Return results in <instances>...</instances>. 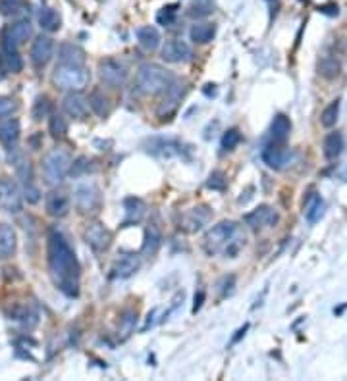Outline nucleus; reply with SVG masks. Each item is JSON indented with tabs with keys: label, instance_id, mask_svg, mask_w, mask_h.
I'll use <instances>...</instances> for the list:
<instances>
[{
	"label": "nucleus",
	"instance_id": "bb28decb",
	"mask_svg": "<svg viewBox=\"0 0 347 381\" xmlns=\"http://www.w3.org/2000/svg\"><path fill=\"white\" fill-rule=\"evenodd\" d=\"M87 104H89V108L93 110V112L97 115H101V118L109 115L110 101H109V96L102 93L101 89H95L93 93L89 94V99H87Z\"/></svg>",
	"mask_w": 347,
	"mask_h": 381
},
{
	"label": "nucleus",
	"instance_id": "2eb2a0df",
	"mask_svg": "<svg viewBox=\"0 0 347 381\" xmlns=\"http://www.w3.org/2000/svg\"><path fill=\"white\" fill-rule=\"evenodd\" d=\"M47 214L52 218H64L70 212V196L64 191H51L44 199Z\"/></svg>",
	"mask_w": 347,
	"mask_h": 381
},
{
	"label": "nucleus",
	"instance_id": "79ce46f5",
	"mask_svg": "<svg viewBox=\"0 0 347 381\" xmlns=\"http://www.w3.org/2000/svg\"><path fill=\"white\" fill-rule=\"evenodd\" d=\"M22 196L29 202V204H35V202L41 201V191H39V187H37L35 183H28V185H23Z\"/></svg>",
	"mask_w": 347,
	"mask_h": 381
},
{
	"label": "nucleus",
	"instance_id": "6e6552de",
	"mask_svg": "<svg viewBox=\"0 0 347 381\" xmlns=\"http://www.w3.org/2000/svg\"><path fill=\"white\" fill-rule=\"evenodd\" d=\"M22 206L23 196L18 183L10 177H2L0 180V210L18 214V212H22Z\"/></svg>",
	"mask_w": 347,
	"mask_h": 381
},
{
	"label": "nucleus",
	"instance_id": "58836bf2",
	"mask_svg": "<svg viewBox=\"0 0 347 381\" xmlns=\"http://www.w3.org/2000/svg\"><path fill=\"white\" fill-rule=\"evenodd\" d=\"M51 114V102H49V96H39L33 104V110H31V115L35 122H41L43 118Z\"/></svg>",
	"mask_w": 347,
	"mask_h": 381
},
{
	"label": "nucleus",
	"instance_id": "a211bd4d",
	"mask_svg": "<svg viewBox=\"0 0 347 381\" xmlns=\"http://www.w3.org/2000/svg\"><path fill=\"white\" fill-rule=\"evenodd\" d=\"M139 266H141L139 256H135V254H122L114 262V266H112V277H116V280H128V277H131L133 273L138 272Z\"/></svg>",
	"mask_w": 347,
	"mask_h": 381
},
{
	"label": "nucleus",
	"instance_id": "393cba45",
	"mask_svg": "<svg viewBox=\"0 0 347 381\" xmlns=\"http://www.w3.org/2000/svg\"><path fill=\"white\" fill-rule=\"evenodd\" d=\"M324 156L328 160H336L340 156L343 149H346V141H343V135L338 133V131H334L330 135L324 139Z\"/></svg>",
	"mask_w": 347,
	"mask_h": 381
},
{
	"label": "nucleus",
	"instance_id": "f3484780",
	"mask_svg": "<svg viewBox=\"0 0 347 381\" xmlns=\"http://www.w3.org/2000/svg\"><path fill=\"white\" fill-rule=\"evenodd\" d=\"M20 133H22V127L16 118H8L4 122L0 120V144L6 146V151L16 149V144L20 141Z\"/></svg>",
	"mask_w": 347,
	"mask_h": 381
},
{
	"label": "nucleus",
	"instance_id": "37998d69",
	"mask_svg": "<svg viewBox=\"0 0 347 381\" xmlns=\"http://www.w3.org/2000/svg\"><path fill=\"white\" fill-rule=\"evenodd\" d=\"M16 102L10 96H0V120H4L8 115H12L16 112Z\"/></svg>",
	"mask_w": 347,
	"mask_h": 381
},
{
	"label": "nucleus",
	"instance_id": "5701e85b",
	"mask_svg": "<svg viewBox=\"0 0 347 381\" xmlns=\"http://www.w3.org/2000/svg\"><path fill=\"white\" fill-rule=\"evenodd\" d=\"M138 41L141 44V49H145L147 52L157 51L160 46V33L159 29L152 27V25H145V27L138 29Z\"/></svg>",
	"mask_w": 347,
	"mask_h": 381
},
{
	"label": "nucleus",
	"instance_id": "423d86ee",
	"mask_svg": "<svg viewBox=\"0 0 347 381\" xmlns=\"http://www.w3.org/2000/svg\"><path fill=\"white\" fill-rule=\"evenodd\" d=\"M33 35V25L29 20H18L12 25H8L2 35H0V46L4 51H18V46H22L29 37Z\"/></svg>",
	"mask_w": 347,
	"mask_h": 381
},
{
	"label": "nucleus",
	"instance_id": "a19ab883",
	"mask_svg": "<svg viewBox=\"0 0 347 381\" xmlns=\"http://www.w3.org/2000/svg\"><path fill=\"white\" fill-rule=\"evenodd\" d=\"M241 143V133H239V130H236V127H231V130H228L222 135V149L224 151H233L238 144Z\"/></svg>",
	"mask_w": 347,
	"mask_h": 381
},
{
	"label": "nucleus",
	"instance_id": "412c9836",
	"mask_svg": "<svg viewBox=\"0 0 347 381\" xmlns=\"http://www.w3.org/2000/svg\"><path fill=\"white\" fill-rule=\"evenodd\" d=\"M16 245H18V237L12 225L2 223L0 225V260L10 258L16 252Z\"/></svg>",
	"mask_w": 347,
	"mask_h": 381
},
{
	"label": "nucleus",
	"instance_id": "72a5a7b5",
	"mask_svg": "<svg viewBox=\"0 0 347 381\" xmlns=\"http://www.w3.org/2000/svg\"><path fill=\"white\" fill-rule=\"evenodd\" d=\"M338 115H340V101L336 99L332 101L324 110H322V115H320V123L324 127H334L336 122H338Z\"/></svg>",
	"mask_w": 347,
	"mask_h": 381
},
{
	"label": "nucleus",
	"instance_id": "473e14b6",
	"mask_svg": "<svg viewBox=\"0 0 347 381\" xmlns=\"http://www.w3.org/2000/svg\"><path fill=\"white\" fill-rule=\"evenodd\" d=\"M28 8V0H0V14L4 18L20 15Z\"/></svg>",
	"mask_w": 347,
	"mask_h": 381
},
{
	"label": "nucleus",
	"instance_id": "e433bc0d",
	"mask_svg": "<svg viewBox=\"0 0 347 381\" xmlns=\"http://www.w3.org/2000/svg\"><path fill=\"white\" fill-rule=\"evenodd\" d=\"M126 212H128V222H139L143 218L145 204L139 199H128L126 201Z\"/></svg>",
	"mask_w": 347,
	"mask_h": 381
},
{
	"label": "nucleus",
	"instance_id": "b1692460",
	"mask_svg": "<svg viewBox=\"0 0 347 381\" xmlns=\"http://www.w3.org/2000/svg\"><path fill=\"white\" fill-rule=\"evenodd\" d=\"M217 35V25L210 22H201L195 23L191 31H189V37H191V41L195 44H207L210 43L212 39Z\"/></svg>",
	"mask_w": 347,
	"mask_h": 381
},
{
	"label": "nucleus",
	"instance_id": "6ab92c4d",
	"mask_svg": "<svg viewBox=\"0 0 347 381\" xmlns=\"http://www.w3.org/2000/svg\"><path fill=\"white\" fill-rule=\"evenodd\" d=\"M209 220H210L209 206L191 208L183 214V218H181V227L185 231H199Z\"/></svg>",
	"mask_w": 347,
	"mask_h": 381
},
{
	"label": "nucleus",
	"instance_id": "9b49d317",
	"mask_svg": "<svg viewBox=\"0 0 347 381\" xmlns=\"http://www.w3.org/2000/svg\"><path fill=\"white\" fill-rule=\"evenodd\" d=\"M160 56L164 62H170V64H181V62H189L193 58V51L185 41L172 39V41H166V44L162 46Z\"/></svg>",
	"mask_w": 347,
	"mask_h": 381
},
{
	"label": "nucleus",
	"instance_id": "4c0bfd02",
	"mask_svg": "<svg viewBox=\"0 0 347 381\" xmlns=\"http://www.w3.org/2000/svg\"><path fill=\"white\" fill-rule=\"evenodd\" d=\"M95 165L93 160H89L87 156H81L75 162H72V168H70V175L73 177H81V175H87L89 172H93Z\"/></svg>",
	"mask_w": 347,
	"mask_h": 381
},
{
	"label": "nucleus",
	"instance_id": "c03bdc74",
	"mask_svg": "<svg viewBox=\"0 0 347 381\" xmlns=\"http://www.w3.org/2000/svg\"><path fill=\"white\" fill-rule=\"evenodd\" d=\"M210 189H217V191H222L226 187V180H224V173L222 172H214L210 173L209 183H207Z\"/></svg>",
	"mask_w": 347,
	"mask_h": 381
},
{
	"label": "nucleus",
	"instance_id": "7ed1b4c3",
	"mask_svg": "<svg viewBox=\"0 0 347 381\" xmlns=\"http://www.w3.org/2000/svg\"><path fill=\"white\" fill-rule=\"evenodd\" d=\"M174 83V75L159 64H143L138 70L135 87L145 96H154L166 91Z\"/></svg>",
	"mask_w": 347,
	"mask_h": 381
},
{
	"label": "nucleus",
	"instance_id": "c9c22d12",
	"mask_svg": "<svg viewBox=\"0 0 347 381\" xmlns=\"http://www.w3.org/2000/svg\"><path fill=\"white\" fill-rule=\"evenodd\" d=\"M320 73L324 75L326 80H334L340 75V62L332 56H324L320 62Z\"/></svg>",
	"mask_w": 347,
	"mask_h": 381
},
{
	"label": "nucleus",
	"instance_id": "f257e3e1",
	"mask_svg": "<svg viewBox=\"0 0 347 381\" xmlns=\"http://www.w3.org/2000/svg\"><path fill=\"white\" fill-rule=\"evenodd\" d=\"M49 268L56 287L68 296H78L80 293V262L75 252L60 231L49 233L47 243Z\"/></svg>",
	"mask_w": 347,
	"mask_h": 381
},
{
	"label": "nucleus",
	"instance_id": "dca6fc26",
	"mask_svg": "<svg viewBox=\"0 0 347 381\" xmlns=\"http://www.w3.org/2000/svg\"><path fill=\"white\" fill-rule=\"evenodd\" d=\"M62 108L73 120H85L89 114V104L80 94V91H70L62 101Z\"/></svg>",
	"mask_w": 347,
	"mask_h": 381
},
{
	"label": "nucleus",
	"instance_id": "c85d7f7f",
	"mask_svg": "<svg viewBox=\"0 0 347 381\" xmlns=\"http://www.w3.org/2000/svg\"><path fill=\"white\" fill-rule=\"evenodd\" d=\"M160 241H162V235H160V230L157 225H151L149 230L145 231V241H143V252L145 256H154L157 251L160 249Z\"/></svg>",
	"mask_w": 347,
	"mask_h": 381
},
{
	"label": "nucleus",
	"instance_id": "9d476101",
	"mask_svg": "<svg viewBox=\"0 0 347 381\" xmlns=\"http://www.w3.org/2000/svg\"><path fill=\"white\" fill-rule=\"evenodd\" d=\"M83 239H85V243L91 246L93 251L102 252L106 251L110 243H112V233H110V230H106L102 223L95 222L91 223V225H87L85 231H83Z\"/></svg>",
	"mask_w": 347,
	"mask_h": 381
},
{
	"label": "nucleus",
	"instance_id": "ea45409f",
	"mask_svg": "<svg viewBox=\"0 0 347 381\" xmlns=\"http://www.w3.org/2000/svg\"><path fill=\"white\" fill-rule=\"evenodd\" d=\"M135 322H138V314L133 310H128L126 314L120 320V333H122V339L130 337L131 331L135 327Z\"/></svg>",
	"mask_w": 347,
	"mask_h": 381
},
{
	"label": "nucleus",
	"instance_id": "2f4dec72",
	"mask_svg": "<svg viewBox=\"0 0 347 381\" xmlns=\"http://www.w3.org/2000/svg\"><path fill=\"white\" fill-rule=\"evenodd\" d=\"M2 64L6 68V72L20 73L23 70V60L18 51H4L2 49Z\"/></svg>",
	"mask_w": 347,
	"mask_h": 381
},
{
	"label": "nucleus",
	"instance_id": "7c9ffc66",
	"mask_svg": "<svg viewBox=\"0 0 347 381\" xmlns=\"http://www.w3.org/2000/svg\"><path fill=\"white\" fill-rule=\"evenodd\" d=\"M322 214H324V202H322V199L320 196H311L309 199V202H307V206H305V216H307V220L311 223L318 222L320 218H322Z\"/></svg>",
	"mask_w": 347,
	"mask_h": 381
},
{
	"label": "nucleus",
	"instance_id": "1a4fd4ad",
	"mask_svg": "<svg viewBox=\"0 0 347 381\" xmlns=\"http://www.w3.org/2000/svg\"><path fill=\"white\" fill-rule=\"evenodd\" d=\"M99 75L106 85L122 87L128 80V70L122 62H118L114 58H104L99 62Z\"/></svg>",
	"mask_w": 347,
	"mask_h": 381
},
{
	"label": "nucleus",
	"instance_id": "39448f33",
	"mask_svg": "<svg viewBox=\"0 0 347 381\" xmlns=\"http://www.w3.org/2000/svg\"><path fill=\"white\" fill-rule=\"evenodd\" d=\"M52 81H54L60 89H66V91H81V89H85L87 83H89V72H87L83 65L60 64L54 68Z\"/></svg>",
	"mask_w": 347,
	"mask_h": 381
},
{
	"label": "nucleus",
	"instance_id": "a18cd8bd",
	"mask_svg": "<svg viewBox=\"0 0 347 381\" xmlns=\"http://www.w3.org/2000/svg\"><path fill=\"white\" fill-rule=\"evenodd\" d=\"M202 299H205V293H199V296H195V306H193V312H197V310L201 308Z\"/></svg>",
	"mask_w": 347,
	"mask_h": 381
},
{
	"label": "nucleus",
	"instance_id": "f8f14e48",
	"mask_svg": "<svg viewBox=\"0 0 347 381\" xmlns=\"http://www.w3.org/2000/svg\"><path fill=\"white\" fill-rule=\"evenodd\" d=\"M52 54H54V41L51 37L39 35L31 44V52H29V58H31V64L35 68H44V65L51 62Z\"/></svg>",
	"mask_w": 347,
	"mask_h": 381
},
{
	"label": "nucleus",
	"instance_id": "20e7f679",
	"mask_svg": "<svg viewBox=\"0 0 347 381\" xmlns=\"http://www.w3.org/2000/svg\"><path fill=\"white\" fill-rule=\"evenodd\" d=\"M43 180L49 187H58L72 168V156L64 149H54L43 158Z\"/></svg>",
	"mask_w": 347,
	"mask_h": 381
},
{
	"label": "nucleus",
	"instance_id": "c756f323",
	"mask_svg": "<svg viewBox=\"0 0 347 381\" xmlns=\"http://www.w3.org/2000/svg\"><path fill=\"white\" fill-rule=\"evenodd\" d=\"M214 12V0H191V4L188 8V14L191 18H207Z\"/></svg>",
	"mask_w": 347,
	"mask_h": 381
},
{
	"label": "nucleus",
	"instance_id": "cd10ccee",
	"mask_svg": "<svg viewBox=\"0 0 347 381\" xmlns=\"http://www.w3.org/2000/svg\"><path fill=\"white\" fill-rule=\"evenodd\" d=\"M39 25H41V29H44V31H49V33H54V31H58L60 29V25H62V20H60V14H58L54 8H43L41 12H39Z\"/></svg>",
	"mask_w": 347,
	"mask_h": 381
},
{
	"label": "nucleus",
	"instance_id": "4be33fe9",
	"mask_svg": "<svg viewBox=\"0 0 347 381\" xmlns=\"http://www.w3.org/2000/svg\"><path fill=\"white\" fill-rule=\"evenodd\" d=\"M58 56H60V64H72V65H83L85 64V52L73 43H62L58 49Z\"/></svg>",
	"mask_w": 347,
	"mask_h": 381
},
{
	"label": "nucleus",
	"instance_id": "4468645a",
	"mask_svg": "<svg viewBox=\"0 0 347 381\" xmlns=\"http://www.w3.org/2000/svg\"><path fill=\"white\" fill-rule=\"evenodd\" d=\"M276 222H278V214H276L270 206H267V204H262L259 208H255L253 212H249L245 216V223L253 231H260L264 230V227H272Z\"/></svg>",
	"mask_w": 347,
	"mask_h": 381
},
{
	"label": "nucleus",
	"instance_id": "0eeeda50",
	"mask_svg": "<svg viewBox=\"0 0 347 381\" xmlns=\"http://www.w3.org/2000/svg\"><path fill=\"white\" fill-rule=\"evenodd\" d=\"M73 201H75V208L80 210L81 214H93L95 210L101 206V193L95 183H80L73 189Z\"/></svg>",
	"mask_w": 347,
	"mask_h": 381
},
{
	"label": "nucleus",
	"instance_id": "f03ea898",
	"mask_svg": "<svg viewBox=\"0 0 347 381\" xmlns=\"http://www.w3.org/2000/svg\"><path fill=\"white\" fill-rule=\"evenodd\" d=\"M205 251L210 256L224 254V256H236L241 246L245 245V235L241 233L236 222H220L214 227H210L205 235Z\"/></svg>",
	"mask_w": 347,
	"mask_h": 381
},
{
	"label": "nucleus",
	"instance_id": "ddd939ff",
	"mask_svg": "<svg viewBox=\"0 0 347 381\" xmlns=\"http://www.w3.org/2000/svg\"><path fill=\"white\" fill-rule=\"evenodd\" d=\"M262 160H264V164H268L270 168H274V170H282L286 165L289 164V160H291V152L286 146V143H276L272 141L270 144H267V149L262 151Z\"/></svg>",
	"mask_w": 347,
	"mask_h": 381
},
{
	"label": "nucleus",
	"instance_id": "f704fd0d",
	"mask_svg": "<svg viewBox=\"0 0 347 381\" xmlns=\"http://www.w3.org/2000/svg\"><path fill=\"white\" fill-rule=\"evenodd\" d=\"M49 131L54 139H60L68 133V122L62 114H51V120H49Z\"/></svg>",
	"mask_w": 347,
	"mask_h": 381
},
{
	"label": "nucleus",
	"instance_id": "aec40b11",
	"mask_svg": "<svg viewBox=\"0 0 347 381\" xmlns=\"http://www.w3.org/2000/svg\"><path fill=\"white\" fill-rule=\"evenodd\" d=\"M14 154L10 152V162L14 164L16 173L22 181V185H28V183H33V165L29 162V158L23 154V152H18L16 149H12Z\"/></svg>",
	"mask_w": 347,
	"mask_h": 381
},
{
	"label": "nucleus",
	"instance_id": "a878e982",
	"mask_svg": "<svg viewBox=\"0 0 347 381\" xmlns=\"http://www.w3.org/2000/svg\"><path fill=\"white\" fill-rule=\"evenodd\" d=\"M289 131H291V122H289L288 115H276L274 122L270 125V137H272V141H276V143H286V139L289 137Z\"/></svg>",
	"mask_w": 347,
	"mask_h": 381
}]
</instances>
